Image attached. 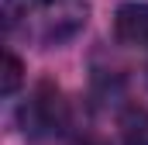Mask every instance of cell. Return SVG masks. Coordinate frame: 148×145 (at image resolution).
<instances>
[{
  "instance_id": "obj_1",
  "label": "cell",
  "mask_w": 148,
  "mask_h": 145,
  "mask_svg": "<svg viewBox=\"0 0 148 145\" xmlns=\"http://www.w3.org/2000/svg\"><path fill=\"white\" fill-rule=\"evenodd\" d=\"M90 21V0H3V28L17 41L59 48Z\"/></svg>"
},
{
  "instance_id": "obj_2",
  "label": "cell",
  "mask_w": 148,
  "mask_h": 145,
  "mask_svg": "<svg viewBox=\"0 0 148 145\" xmlns=\"http://www.w3.org/2000/svg\"><path fill=\"white\" fill-rule=\"evenodd\" d=\"M17 121H21L24 135H35V138H41V135H59L69 124V104L62 100L59 90L38 86L35 93L21 104Z\"/></svg>"
},
{
  "instance_id": "obj_3",
  "label": "cell",
  "mask_w": 148,
  "mask_h": 145,
  "mask_svg": "<svg viewBox=\"0 0 148 145\" xmlns=\"http://www.w3.org/2000/svg\"><path fill=\"white\" fill-rule=\"evenodd\" d=\"M114 38L127 48H148V0H127L117 7Z\"/></svg>"
},
{
  "instance_id": "obj_4",
  "label": "cell",
  "mask_w": 148,
  "mask_h": 145,
  "mask_svg": "<svg viewBox=\"0 0 148 145\" xmlns=\"http://www.w3.org/2000/svg\"><path fill=\"white\" fill-rule=\"evenodd\" d=\"M121 135H124V145H148V110L131 107L121 117Z\"/></svg>"
},
{
  "instance_id": "obj_5",
  "label": "cell",
  "mask_w": 148,
  "mask_h": 145,
  "mask_svg": "<svg viewBox=\"0 0 148 145\" xmlns=\"http://www.w3.org/2000/svg\"><path fill=\"white\" fill-rule=\"evenodd\" d=\"M17 83H21V62L14 52H7L3 55V97H10L17 90Z\"/></svg>"
}]
</instances>
